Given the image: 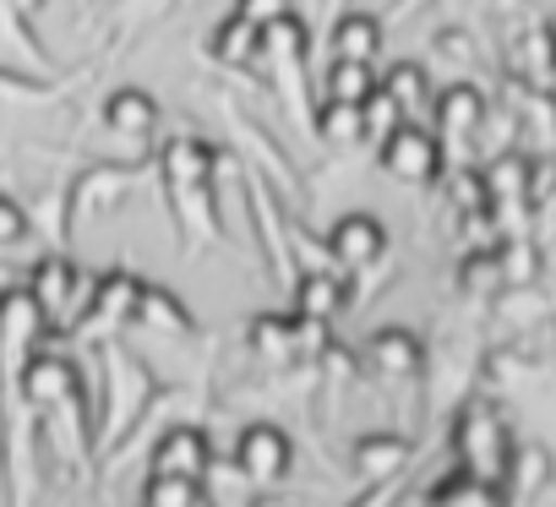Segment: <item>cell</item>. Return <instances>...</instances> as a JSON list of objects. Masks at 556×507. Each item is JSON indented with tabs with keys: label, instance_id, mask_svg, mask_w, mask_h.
<instances>
[{
	"label": "cell",
	"instance_id": "obj_32",
	"mask_svg": "<svg viewBox=\"0 0 556 507\" xmlns=\"http://www.w3.org/2000/svg\"><path fill=\"white\" fill-rule=\"evenodd\" d=\"M518 72H529L534 83H545L556 72V34H551V23H534V28L518 34Z\"/></svg>",
	"mask_w": 556,
	"mask_h": 507
},
{
	"label": "cell",
	"instance_id": "obj_11",
	"mask_svg": "<svg viewBox=\"0 0 556 507\" xmlns=\"http://www.w3.org/2000/svg\"><path fill=\"white\" fill-rule=\"evenodd\" d=\"M377 159H382V169H388L393 180H404V186H431V180H442V164H447L437 131H426V126H415V121L399 126V131L377 148Z\"/></svg>",
	"mask_w": 556,
	"mask_h": 507
},
{
	"label": "cell",
	"instance_id": "obj_38",
	"mask_svg": "<svg viewBox=\"0 0 556 507\" xmlns=\"http://www.w3.org/2000/svg\"><path fill=\"white\" fill-rule=\"evenodd\" d=\"M0 39H7V45H12V50H17L28 66H45V50H39V39H34V34H28V23H23V17H12L7 7H0Z\"/></svg>",
	"mask_w": 556,
	"mask_h": 507
},
{
	"label": "cell",
	"instance_id": "obj_39",
	"mask_svg": "<svg viewBox=\"0 0 556 507\" xmlns=\"http://www.w3.org/2000/svg\"><path fill=\"white\" fill-rule=\"evenodd\" d=\"M285 12H290V0H235V7H229V17L251 23L256 34H262L267 23H278V17H285Z\"/></svg>",
	"mask_w": 556,
	"mask_h": 507
},
{
	"label": "cell",
	"instance_id": "obj_37",
	"mask_svg": "<svg viewBox=\"0 0 556 507\" xmlns=\"http://www.w3.org/2000/svg\"><path fill=\"white\" fill-rule=\"evenodd\" d=\"M28 229H34L28 207H23V202H17L12 191H0V251L23 245V240H28Z\"/></svg>",
	"mask_w": 556,
	"mask_h": 507
},
{
	"label": "cell",
	"instance_id": "obj_23",
	"mask_svg": "<svg viewBox=\"0 0 556 507\" xmlns=\"http://www.w3.org/2000/svg\"><path fill=\"white\" fill-rule=\"evenodd\" d=\"M131 322L148 328V333H164V339H186V333L197 328V322H191V306H186L180 295H169L164 284H148V290H142Z\"/></svg>",
	"mask_w": 556,
	"mask_h": 507
},
{
	"label": "cell",
	"instance_id": "obj_27",
	"mask_svg": "<svg viewBox=\"0 0 556 507\" xmlns=\"http://www.w3.org/2000/svg\"><path fill=\"white\" fill-rule=\"evenodd\" d=\"M496 268H502V290L540 284V245L529 235H502L496 240Z\"/></svg>",
	"mask_w": 556,
	"mask_h": 507
},
{
	"label": "cell",
	"instance_id": "obj_25",
	"mask_svg": "<svg viewBox=\"0 0 556 507\" xmlns=\"http://www.w3.org/2000/svg\"><path fill=\"white\" fill-rule=\"evenodd\" d=\"M426 507H507V502H502L496 485H485V480L453 469V474H442V480L426 491Z\"/></svg>",
	"mask_w": 556,
	"mask_h": 507
},
{
	"label": "cell",
	"instance_id": "obj_40",
	"mask_svg": "<svg viewBox=\"0 0 556 507\" xmlns=\"http://www.w3.org/2000/svg\"><path fill=\"white\" fill-rule=\"evenodd\" d=\"M0 7H7L12 17H23V23H34V17L50 7V0H0Z\"/></svg>",
	"mask_w": 556,
	"mask_h": 507
},
{
	"label": "cell",
	"instance_id": "obj_22",
	"mask_svg": "<svg viewBox=\"0 0 556 507\" xmlns=\"http://www.w3.org/2000/svg\"><path fill=\"white\" fill-rule=\"evenodd\" d=\"M328 50L333 61H377L382 55V23L371 12H339L333 17V34H328Z\"/></svg>",
	"mask_w": 556,
	"mask_h": 507
},
{
	"label": "cell",
	"instance_id": "obj_17",
	"mask_svg": "<svg viewBox=\"0 0 556 507\" xmlns=\"http://www.w3.org/2000/svg\"><path fill=\"white\" fill-rule=\"evenodd\" d=\"M409 458H415V442L399 436V431H366V436H355V447H350V464H355V474H361L366 485H393V480L409 469Z\"/></svg>",
	"mask_w": 556,
	"mask_h": 507
},
{
	"label": "cell",
	"instance_id": "obj_28",
	"mask_svg": "<svg viewBox=\"0 0 556 507\" xmlns=\"http://www.w3.org/2000/svg\"><path fill=\"white\" fill-rule=\"evenodd\" d=\"M256 28L251 23H240V17H224L218 28H213V39H207V61H218V66H251L256 61Z\"/></svg>",
	"mask_w": 556,
	"mask_h": 507
},
{
	"label": "cell",
	"instance_id": "obj_21",
	"mask_svg": "<svg viewBox=\"0 0 556 507\" xmlns=\"http://www.w3.org/2000/svg\"><path fill=\"white\" fill-rule=\"evenodd\" d=\"M169 207H175L180 235H191V251H197V245H213V240L224 235V224H218V186L169 191Z\"/></svg>",
	"mask_w": 556,
	"mask_h": 507
},
{
	"label": "cell",
	"instance_id": "obj_24",
	"mask_svg": "<svg viewBox=\"0 0 556 507\" xmlns=\"http://www.w3.org/2000/svg\"><path fill=\"white\" fill-rule=\"evenodd\" d=\"M382 93L404 110V121L409 115H420V110H431V72L420 66V61H393L388 72H382Z\"/></svg>",
	"mask_w": 556,
	"mask_h": 507
},
{
	"label": "cell",
	"instance_id": "obj_44",
	"mask_svg": "<svg viewBox=\"0 0 556 507\" xmlns=\"http://www.w3.org/2000/svg\"><path fill=\"white\" fill-rule=\"evenodd\" d=\"M551 34H556V17H551Z\"/></svg>",
	"mask_w": 556,
	"mask_h": 507
},
{
	"label": "cell",
	"instance_id": "obj_10",
	"mask_svg": "<svg viewBox=\"0 0 556 507\" xmlns=\"http://www.w3.org/2000/svg\"><path fill=\"white\" fill-rule=\"evenodd\" d=\"M328 263L344 274V279H355V274H371L382 257H388V224L377 218V213H344L333 229H328Z\"/></svg>",
	"mask_w": 556,
	"mask_h": 507
},
{
	"label": "cell",
	"instance_id": "obj_14",
	"mask_svg": "<svg viewBox=\"0 0 556 507\" xmlns=\"http://www.w3.org/2000/svg\"><path fill=\"white\" fill-rule=\"evenodd\" d=\"M137 180H142V164H93V169H83L77 180H66L72 224H77V218H88V213L115 207L126 191H137Z\"/></svg>",
	"mask_w": 556,
	"mask_h": 507
},
{
	"label": "cell",
	"instance_id": "obj_3",
	"mask_svg": "<svg viewBox=\"0 0 556 507\" xmlns=\"http://www.w3.org/2000/svg\"><path fill=\"white\" fill-rule=\"evenodd\" d=\"M312 55V28H306V17L301 12H285L278 23H267L262 28V39H256V61L267 66V83L278 88V99H285L290 110H295V121L312 131V93H306V61Z\"/></svg>",
	"mask_w": 556,
	"mask_h": 507
},
{
	"label": "cell",
	"instance_id": "obj_9",
	"mask_svg": "<svg viewBox=\"0 0 556 507\" xmlns=\"http://www.w3.org/2000/svg\"><path fill=\"white\" fill-rule=\"evenodd\" d=\"M290 464H295V442H290L285 426L256 420V426H245V431L235 436V469H240V480L256 485V491L278 485V480L290 474Z\"/></svg>",
	"mask_w": 556,
	"mask_h": 507
},
{
	"label": "cell",
	"instance_id": "obj_6",
	"mask_svg": "<svg viewBox=\"0 0 556 507\" xmlns=\"http://www.w3.org/2000/svg\"><path fill=\"white\" fill-rule=\"evenodd\" d=\"M17 404L23 409H39L45 420L66 415V409H83L88 404V382H83V366L61 350H39L28 366H23V382H17Z\"/></svg>",
	"mask_w": 556,
	"mask_h": 507
},
{
	"label": "cell",
	"instance_id": "obj_26",
	"mask_svg": "<svg viewBox=\"0 0 556 507\" xmlns=\"http://www.w3.org/2000/svg\"><path fill=\"white\" fill-rule=\"evenodd\" d=\"M507 328H551V290H540V284H523V290H502L496 295V306H491Z\"/></svg>",
	"mask_w": 556,
	"mask_h": 507
},
{
	"label": "cell",
	"instance_id": "obj_16",
	"mask_svg": "<svg viewBox=\"0 0 556 507\" xmlns=\"http://www.w3.org/2000/svg\"><path fill=\"white\" fill-rule=\"evenodd\" d=\"M159 121H164V110H159V99H153L148 88H115V93L104 99V126H110V137H121V142H131V148H148V142L159 137Z\"/></svg>",
	"mask_w": 556,
	"mask_h": 507
},
{
	"label": "cell",
	"instance_id": "obj_36",
	"mask_svg": "<svg viewBox=\"0 0 556 507\" xmlns=\"http://www.w3.org/2000/svg\"><path fill=\"white\" fill-rule=\"evenodd\" d=\"M447 197H453V207L469 218V213H491V191H485V175L480 169H458L453 180H447Z\"/></svg>",
	"mask_w": 556,
	"mask_h": 507
},
{
	"label": "cell",
	"instance_id": "obj_19",
	"mask_svg": "<svg viewBox=\"0 0 556 507\" xmlns=\"http://www.w3.org/2000/svg\"><path fill=\"white\" fill-rule=\"evenodd\" d=\"M350 279L339 274V268H301V279H295V317H306V322H333L344 306H350Z\"/></svg>",
	"mask_w": 556,
	"mask_h": 507
},
{
	"label": "cell",
	"instance_id": "obj_13",
	"mask_svg": "<svg viewBox=\"0 0 556 507\" xmlns=\"http://www.w3.org/2000/svg\"><path fill=\"white\" fill-rule=\"evenodd\" d=\"M361 366H366L371 377H382V382H409V377L426 371V344H420L415 328L388 322V328H377V333L361 344Z\"/></svg>",
	"mask_w": 556,
	"mask_h": 507
},
{
	"label": "cell",
	"instance_id": "obj_2",
	"mask_svg": "<svg viewBox=\"0 0 556 507\" xmlns=\"http://www.w3.org/2000/svg\"><path fill=\"white\" fill-rule=\"evenodd\" d=\"M447 447H453V458H458V469H464V474H475V480L496 485L518 442H513L507 415H502L491 398H464V404L453 409Z\"/></svg>",
	"mask_w": 556,
	"mask_h": 507
},
{
	"label": "cell",
	"instance_id": "obj_33",
	"mask_svg": "<svg viewBox=\"0 0 556 507\" xmlns=\"http://www.w3.org/2000/svg\"><path fill=\"white\" fill-rule=\"evenodd\" d=\"M458 290L464 295H502V268H496V245L469 251L458 263Z\"/></svg>",
	"mask_w": 556,
	"mask_h": 507
},
{
	"label": "cell",
	"instance_id": "obj_4",
	"mask_svg": "<svg viewBox=\"0 0 556 507\" xmlns=\"http://www.w3.org/2000/svg\"><path fill=\"white\" fill-rule=\"evenodd\" d=\"M45 312L34 306L28 284H7L0 290V415L7 409H23L17 404V382H23V366L39 355V339H45Z\"/></svg>",
	"mask_w": 556,
	"mask_h": 507
},
{
	"label": "cell",
	"instance_id": "obj_5",
	"mask_svg": "<svg viewBox=\"0 0 556 507\" xmlns=\"http://www.w3.org/2000/svg\"><path fill=\"white\" fill-rule=\"evenodd\" d=\"M28 295L45 312V328L72 333L83 306H88V295H93V279L66 257V251H45V257L34 263V274H28Z\"/></svg>",
	"mask_w": 556,
	"mask_h": 507
},
{
	"label": "cell",
	"instance_id": "obj_35",
	"mask_svg": "<svg viewBox=\"0 0 556 507\" xmlns=\"http://www.w3.org/2000/svg\"><path fill=\"white\" fill-rule=\"evenodd\" d=\"M361 121H366V142H377V148H382V142H388L399 126H409V121H404V110H399V104H393L382 88H377V93L361 104Z\"/></svg>",
	"mask_w": 556,
	"mask_h": 507
},
{
	"label": "cell",
	"instance_id": "obj_31",
	"mask_svg": "<svg viewBox=\"0 0 556 507\" xmlns=\"http://www.w3.org/2000/svg\"><path fill=\"white\" fill-rule=\"evenodd\" d=\"M224 115H229V126H235L240 148H251V153L262 159V169H267V180H273V186H295V169H290V159H285V153H278V148H273V142H267V137L251 126V121H240L235 110H224Z\"/></svg>",
	"mask_w": 556,
	"mask_h": 507
},
{
	"label": "cell",
	"instance_id": "obj_20",
	"mask_svg": "<svg viewBox=\"0 0 556 507\" xmlns=\"http://www.w3.org/2000/svg\"><path fill=\"white\" fill-rule=\"evenodd\" d=\"M485 175V191H491V207H518V202H534V159L507 148V153H491V164L480 169Z\"/></svg>",
	"mask_w": 556,
	"mask_h": 507
},
{
	"label": "cell",
	"instance_id": "obj_42",
	"mask_svg": "<svg viewBox=\"0 0 556 507\" xmlns=\"http://www.w3.org/2000/svg\"><path fill=\"white\" fill-rule=\"evenodd\" d=\"M0 453H7V415H0Z\"/></svg>",
	"mask_w": 556,
	"mask_h": 507
},
{
	"label": "cell",
	"instance_id": "obj_34",
	"mask_svg": "<svg viewBox=\"0 0 556 507\" xmlns=\"http://www.w3.org/2000/svg\"><path fill=\"white\" fill-rule=\"evenodd\" d=\"M0 99H7V104H55V99H61V83L23 77V72H12V66H0Z\"/></svg>",
	"mask_w": 556,
	"mask_h": 507
},
{
	"label": "cell",
	"instance_id": "obj_12",
	"mask_svg": "<svg viewBox=\"0 0 556 507\" xmlns=\"http://www.w3.org/2000/svg\"><path fill=\"white\" fill-rule=\"evenodd\" d=\"M218 153L224 148H213L207 137H169L159 153H153V169H159V180H164V191H191V186H218L213 175H218Z\"/></svg>",
	"mask_w": 556,
	"mask_h": 507
},
{
	"label": "cell",
	"instance_id": "obj_30",
	"mask_svg": "<svg viewBox=\"0 0 556 507\" xmlns=\"http://www.w3.org/2000/svg\"><path fill=\"white\" fill-rule=\"evenodd\" d=\"M312 131L328 142V148H355V142H366V121H361V104H323L317 115H312Z\"/></svg>",
	"mask_w": 556,
	"mask_h": 507
},
{
	"label": "cell",
	"instance_id": "obj_18",
	"mask_svg": "<svg viewBox=\"0 0 556 507\" xmlns=\"http://www.w3.org/2000/svg\"><path fill=\"white\" fill-rule=\"evenodd\" d=\"M551 480H556L551 453L540 442H518L513 458H507V469H502V480H496V491H502L507 507H529L534 496H551Z\"/></svg>",
	"mask_w": 556,
	"mask_h": 507
},
{
	"label": "cell",
	"instance_id": "obj_1",
	"mask_svg": "<svg viewBox=\"0 0 556 507\" xmlns=\"http://www.w3.org/2000/svg\"><path fill=\"white\" fill-rule=\"evenodd\" d=\"M99 350H104V415H99L93 431H99L104 447H121V442L137 431V420L153 409L159 382H153L148 360L131 355L121 339H110V344H99Z\"/></svg>",
	"mask_w": 556,
	"mask_h": 507
},
{
	"label": "cell",
	"instance_id": "obj_7",
	"mask_svg": "<svg viewBox=\"0 0 556 507\" xmlns=\"http://www.w3.org/2000/svg\"><path fill=\"white\" fill-rule=\"evenodd\" d=\"M142 290H148V279H142L137 268H110V274H99V279H93V295H88V306H83V317H77L72 333L110 344V339L137 317Z\"/></svg>",
	"mask_w": 556,
	"mask_h": 507
},
{
	"label": "cell",
	"instance_id": "obj_41",
	"mask_svg": "<svg viewBox=\"0 0 556 507\" xmlns=\"http://www.w3.org/2000/svg\"><path fill=\"white\" fill-rule=\"evenodd\" d=\"M251 507H290L285 496H251Z\"/></svg>",
	"mask_w": 556,
	"mask_h": 507
},
{
	"label": "cell",
	"instance_id": "obj_43",
	"mask_svg": "<svg viewBox=\"0 0 556 507\" xmlns=\"http://www.w3.org/2000/svg\"><path fill=\"white\" fill-rule=\"evenodd\" d=\"M551 322H556V295H551Z\"/></svg>",
	"mask_w": 556,
	"mask_h": 507
},
{
	"label": "cell",
	"instance_id": "obj_15",
	"mask_svg": "<svg viewBox=\"0 0 556 507\" xmlns=\"http://www.w3.org/2000/svg\"><path fill=\"white\" fill-rule=\"evenodd\" d=\"M491 99L475 83H453L431 99V121H437V142H475L485 131Z\"/></svg>",
	"mask_w": 556,
	"mask_h": 507
},
{
	"label": "cell",
	"instance_id": "obj_29",
	"mask_svg": "<svg viewBox=\"0 0 556 507\" xmlns=\"http://www.w3.org/2000/svg\"><path fill=\"white\" fill-rule=\"evenodd\" d=\"M377 88H382V77L366 61H333L328 66V99L333 104H366Z\"/></svg>",
	"mask_w": 556,
	"mask_h": 507
},
{
	"label": "cell",
	"instance_id": "obj_8",
	"mask_svg": "<svg viewBox=\"0 0 556 507\" xmlns=\"http://www.w3.org/2000/svg\"><path fill=\"white\" fill-rule=\"evenodd\" d=\"M213 442L197 420H175L169 431H159L153 453H148V480H191V485H207L213 474Z\"/></svg>",
	"mask_w": 556,
	"mask_h": 507
}]
</instances>
